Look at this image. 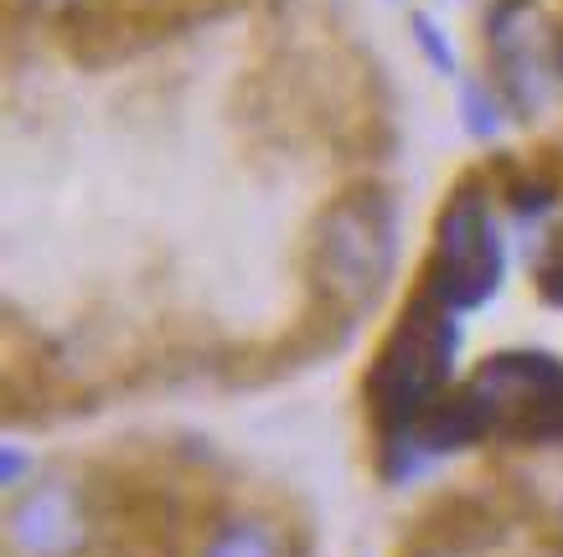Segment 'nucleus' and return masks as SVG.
Masks as SVG:
<instances>
[{
    "mask_svg": "<svg viewBox=\"0 0 563 557\" xmlns=\"http://www.w3.org/2000/svg\"><path fill=\"white\" fill-rule=\"evenodd\" d=\"M559 522H563V506H559Z\"/></svg>",
    "mask_w": 563,
    "mask_h": 557,
    "instance_id": "f8f14e48",
    "label": "nucleus"
},
{
    "mask_svg": "<svg viewBox=\"0 0 563 557\" xmlns=\"http://www.w3.org/2000/svg\"><path fill=\"white\" fill-rule=\"evenodd\" d=\"M197 557H295L290 532L264 516V511H239V516H222L207 532L202 553Z\"/></svg>",
    "mask_w": 563,
    "mask_h": 557,
    "instance_id": "6e6552de",
    "label": "nucleus"
},
{
    "mask_svg": "<svg viewBox=\"0 0 563 557\" xmlns=\"http://www.w3.org/2000/svg\"><path fill=\"white\" fill-rule=\"evenodd\" d=\"M559 63H563V21H559Z\"/></svg>",
    "mask_w": 563,
    "mask_h": 557,
    "instance_id": "9b49d317",
    "label": "nucleus"
},
{
    "mask_svg": "<svg viewBox=\"0 0 563 557\" xmlns=\"http://www.w3.org/2000/svg\"><path fill=\"white\" fill-rule=\"evenodd\" d=\"M409 557H450V553H429V547H409Z\"/></svg>",
    "mask_w": 563,
    "mask_h": 557,
    "instance_id": "9d476101",
    "label": "nucleus"
},
{
    "mask_svg": "<svg viewBox=\"0 0 563 557\" xmlns=\"http://www.w3.org/2000/svg\"><path fill=\"white\" fill-rule=\"evenodd\" d=\"M99 547V490L73 475H32L5 511L11 557H88Z\"/></svg>",
    "mask_w": 563,
    "mask_h": 557,
    "instance_id": "423d86ee",
    "label": "nucleus"
},
{
    "mask_svg": "<svg viewBox=\"0 0 563 557\" xmlns=\"http://www.w3.org/2000/svg\"><path fill=\"white\" fill-rule=\"evenodd\" d=\"M492 526L496 522L486 516V506H481L476 495H440V501L419 516V542H413V547L465 557L471 547L492 542Z\"/></svg>",
    "mask_w": 563,
    "mask_h": 557,
    "instance_id": "0eeeda50",
    "label": "nucleus"
},
{
    "mask_svg": "<svg viewBox=\"0 0 563 557\" xmlns=\"http://www.w3.org/2000/svg\"><path fill=\"white\" fill-rule=\"evenodd\" d=\"M455 346H461V315L434 300L424 285H413L398 321L388 325V336L377 341L373 361L362 371V398L377 439L419 423L455 388Z\"/></svg>",
    "mask_w": 563,
    "mask_h": 557,
    "instance_id": "f03ea898",
    "label": "nucleus"
},
{
    "mask_svg": "<svg viewBox=\"0 0 563 557\" xmlns=\"http://www.w3.org/2000/svg\"><path fill=\"white\" fill-rule=\"evenodd\" d=\"M486 439L563 444V361L553 352H496L461 382Z\"/></svg>",
    "mask_w": 563,
    "mask_h": 557,
    "instance_id": "7ed1b4c3",
    "label": "nucleus"
},
{
    "mask_svg": "<svg viewBox=\"0 0 563 557\" xmlns=\"http://www.w3.org/2000/svg\"><path fill=\"white\" fill-rule=\"evenodd\" d=\"M501 269H507V254H501V233H496L492 191H481L476 176H465L434 218V243L419 269V285L450 304L455 315H465L496 294Z\"/></svg>",
    "mask_w": 563,
    "mask_h": 557,
    "instance_id": "20e7f679",
    "label": "nucleus"
},
{
    "mask_svg": "<svg viewBox=\"0 0 563 557\" xmlns=\"http://www.w3.org/2000/svg\"><path fill=\"white\" fill-rule=\"evenodd\" d=\"M486 57H492L496 99L517 119H538L563 78L559 21L543 16L538 0H492L486 11Z\"/></svg>",
    "mask_w": 563,
    "mask_h": 557,
    "instance_id": "39448f33",
    "label": "nucleus"
},
{
    "mask_svg": "<svg viewBox=\"0 0 563 557\" xmlns=\"http://www.w3.org/2000/svg\"><path fill=\"white\" fill-rule=\"evenodd\" d=\"M398 264V202L388 186L357 181L321 207L310 227V285L331 321H352L388 289Z\"/></svg>",
    "mask_w": 563,
    "mask_h": 557,
    "instance_id": "f257e3e1",
    "label": "nucleus"
},
{
    "mask_svg": "<svg viewBox=\"0 0 563 557\" xmlns=\"http://www.w3.org/2000/svg\"><path fill=\"white\" fill-rule=\"evenodd\" d=\"M413 36H419V47H424L429 63H434V68H440L444 78H450V73H455V52H450V42L440 36L434 16H424V11H419V16H413Z\"/></svg>",
    "mask_w": 563,
    "mask_h": 557,
    "instance_id": "1a4fd4ad",
    "label": "nucleus"
}]
</instances>
